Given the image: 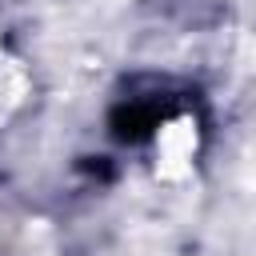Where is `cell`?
<instances>
[{"label": "cell", "mask_w": 256, "mask_h": 256, "mask_svg": "<svg viewBox=\"0 0 256 256\" xmlns=\"http://www.w3.org/2000/svg\"><path fill=\"white\" fill-rule=\"evenodd\" d=\"M152 128H160V108L152 104H120L112 112V136L124 140V144H140L152 136Z\"/></svg>", "instance_id": "cell-1"}]
</instances>
